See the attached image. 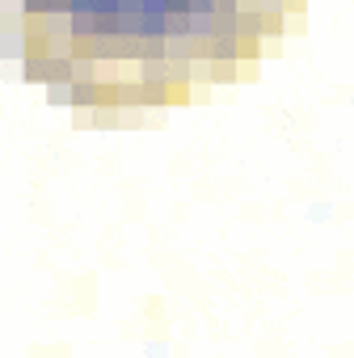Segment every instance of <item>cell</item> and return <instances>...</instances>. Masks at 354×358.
<instances>
[{
	"instance_id": "obj_1",
	"label": "cell",
	"mask_w": 354,
	"mask_h": 358,
	"mask_svg": "<svg viewBox=\"0 0 354 358\" xmlns=\"http://www.w3.org/2000/svg\"><path fill=\"white\" fill-rule=\"evenodd\" d=\"M5 59L55 106L122 114L220 85L287 22V0H0Z\"/></svg>"
}]
</instances>
